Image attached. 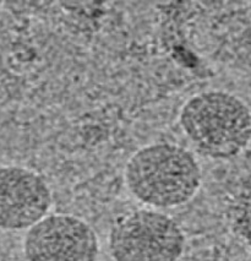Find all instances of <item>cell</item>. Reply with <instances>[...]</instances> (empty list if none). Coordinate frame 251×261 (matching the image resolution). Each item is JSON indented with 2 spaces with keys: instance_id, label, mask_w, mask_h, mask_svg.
<instances>
[{
  "instance_id": "3",
  "label": "cell",
  "mask_w": 251,
  "mask_h": 261,
  "mask_svg": "<svg viewBox=\"0 0 251 261\" xmlns=\"http://www.w3.org/2000/svg\"><path fill=\"white\" fill-rule=\"evenodd\" d=\"M185 249V236L168 215L137 210L120 217L109 233L114 261H178Z\"/></svg>"
},
{
  "instance_id": "5",
  "label": "cell",
  "mask_w": 251,
  "mask_h": 261,
  "mask_svg": "<svg viewBox=\"0 0 251 261\" xmlns=\"http://www.w3.org/2000/svg\"><path fill=\"white\" fill-rule=\"evenodd\" d=\"M52 201L49 185L37 172L0 167V229L29 230L48 216Z\"/></svg>"
},
{
  "instance_id": "4",
  "label": "cell",
  "mask_w": 251,
  "mask_h": 261,
  "mask_svg": "<svg viewBox=\"0 0 251 261\" xmlns=\"http://www.w3.org/2000/svg\"><path fill=\"white\" fill-rule=\"evenodd\" d=\"M27 261H97L98 237L92 227L72 215H48L26 232Z\"/></svg>"
},
{
  "instance_id": "2",
  "label": "cell",
  "mask_w": 251,
  "mask_h": 261,
  "mask_svg": "<svg viewBox=\"0 0 251 261\" xmlns=\"http://www.w3.org/2000/svg\"><path fill=\"white\" fill-rule=\"evenodd\" d=\"M179 123L199 153L212 160L237 157L251 142V109L227 91H205L190 97Z\"/></svg>"
},
{
  "instance_id": "1",
  "label": "cell",
  "mask_w": 251,
  "mask_h": 261,
  "mask_svg": "<svg viewBox=\"0 0 251 261\" xmlns=\"http://www.w3.org/2000/svg\"><path fill=\"white\" fill-rule=\"evenodd\" d=\"M125 181L138 201L156 208H173L196 195L202 171L191 151L158 142L141 147L130 157Z\"/></svg>"
}]
</instances>
